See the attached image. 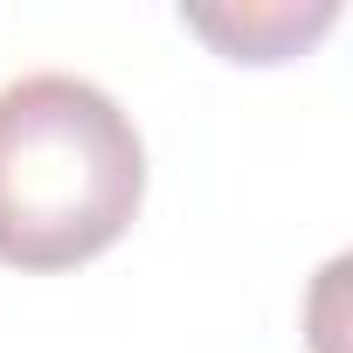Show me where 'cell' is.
Returning <instances> with one entry per match:
<instances>
[{"instance_id":"cell-2","label":"cell","mask_w":353,"mask_h":353,"mask_svg":"<svg viewBox=\"0 0 353 353\" xmlns=\"http://www.w3.org/2000/svg\"><path fill=\"white\" fill-rule=\"evenodd\" d=\"M181 21L194 35H208L229 63H284L298 49H312L339 8L332 0H312V8H291V0H270V8H181Z\"/></svg>"},{"instance_id":"cell-1","label":"cell","mask_w":353,"mask_h":353,"mask_svg":"<svg viewBox=\"0 0 353 353\" xmlns=\"http://www.w3.org/2000/svg\"><path fill=\"white\" fill-rule=\"evenodd\" d=\"M145 201V139L132 111L70 70L0 90V263L77 270L104 256Z\"/></svg>"}]
</instances>
